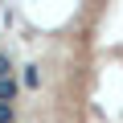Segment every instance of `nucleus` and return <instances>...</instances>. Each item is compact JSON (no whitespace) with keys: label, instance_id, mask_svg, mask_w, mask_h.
I'll use <instances>...</instances> for the list:
<instances>
[{"label":"nucleus","instance_id":"f03ea898","mask_svg":"<svg viewBox=\"0 0 123 123\" xmlns=\"http://www.w3.org/2000/svg\"><path fill=\"white\" fill-rule=\"evenodd\" d=\"M0 123H12V111H8L4 103H0Z\"/></svg>","mask_w":123,"mask_h":123},{"label":"nucleus","instance_id":"7ed1b4c3","mask_svg":"<svg viewBox=\"0 0 123 123\" xmlns=\"http://www.w3.org/2000/svg\"><path fill=\"white\" fill-rule=\"evenodd\" d=\"M4 74H8V57L0 53V78H4Z\"/></svg>","mask_w":123,"mask_h":123},{"label":"nucleus","instance_id":"f257e3e1","mask_svg":"<svg viewBox=\"0 0 123 123\" xmlns=\"http://www.w3.org/2000/svg\"><path fill=\"white\" fill-rule=\"evenodd\" d=\"M0 98H12V82L8 78H0Z\"/></svg>","mask_w":123,"mask_h":123}]
</instances>
